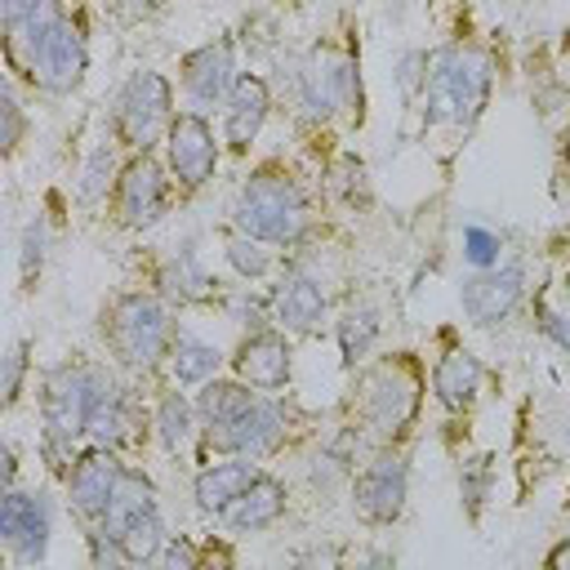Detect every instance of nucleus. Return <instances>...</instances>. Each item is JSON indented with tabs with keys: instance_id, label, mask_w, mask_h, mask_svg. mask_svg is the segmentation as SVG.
<instances>
[{
	"instance_id": "obj_2",
	"label": "nucleus",
	"mask_w": 570,
	"mask_h": 570,
	"mask_svg": "<svg viewBox=\"0 0 570 570\" xmlns=\"http://www.w3.org/2000/svg\"><path fill=\"white\" fill-rule=\"evenodd\" d=\"M490 94V58L468 45H450L428 58V120L432 125H472Z\"/></svg>"
},
{
	"instance_id": "obj_33",
	"label": "nucleus",
	"mask_w": 570,
	"mask_h": 570,
	"mask_svg": "<svg viewBox=\"0 0 570 570\" xmlns=\"http://www.w3.org/2000/svg\"><path fill=\"white\" fill-rule=\"evenodd\" d=\"M499 249H503V240L490 232V227H463V258L472 263V267H494L499 263Z\"/></svg>"
},
{
	"instance_id": "obj_14",
	"label": "nucleus",
	"mask_w": 570,
	"mask_h": 570,
	"mask_svg": "<svg viewBox=\"0 0 570 570\" xmlns=\"http://www.w3.org/2000/svg\"><path fill=\"white\" fill-rule=\"evenodd\" d=\"M298 94H303V107L316 111V116H334V111H347L361 102V80H356V67L352 58L343 53H312L303 76H298Z\"/></svg>"
},
{
	"instance_id": "obj_4",
	"label": "nucleus",
	"mask_w": 570,
	"mask_h": 570,
	"mask_svg": "<svg viewBox=\"0 0 570 570\" xmlns=\"http://www.w3.org/2000/svg\"><path fill=\"white\" fill-rule=\"evenodd\" d=\"M102 338L116 352L120 365L129 370H156L160 356H169L178 330L169 321V312L160 307V298L151 294H120L107 316H102Z\"/></svg>"
},
{
	"instance_id": "obj_38",
	"label": "nucleus",
	"mask_w": 570,
	"mask_h": 570,
	"mask_svg": "<svg viewBox=\"0 0 570 570\" xmlns=\"http://www.w3.org/2000/svg\"><path fill=\"white\" fill-rule=\"evenodd\" d=\"M4 147L13 151L18 147V138H22V107H18V98H13V89H4Z\"/></svg>"
},
{
	"instance_id": "obj_1",
	"label": "nucleus",
	"mask_w": 570,
	"mask_h": 570,
	"mask_svg": "<svg viewBox=\"0 0 570 570\" xmlns=\"http://www.w3.org/2000/svg\"><path fill=\"white\" fill-rule=\"evenodd\" d=\"M13 36V58L22 62V71L49 89V94H71L80 89L85 71H89V45L80 22H71L67 13L49 9L40 18H31L27 27L9 31Z\"/></svg>"
},
{
	"instance_id": "obj_44",
	"label": "nucleus",
	"mask_w": 570,
	"mask_h": 570,
	"mask_svg": "<svg viewBox=\"0 0 570 570\" xmlns=\"http://www.w3.org/2000/svg\"><path fill=\"white\" fill-rule=\"evenodd\" d=\"M566 294H570V272H566Z\"/></svg>"
},
{
	"instance_id": "obj_45",
	"label": "nucleus",
	"mask_w": 570,
	"mask_h": 570,
	"mask_svg": "<svg viewBox=\"0 0 570 570\" xmlns=\"http://www.w3.org/2000/svg\"><path fill=\"white\" fill-rule=\"evenodd\" d=\"M566 49H570V31H566Z\"/></svg>"
},
{
	"instance_id": "obj_6",
	"label": "nucleus",
	"mask_w": 570,
	"mask_h": 570,
	"mask_svg": "<svg viewBox=\"0 0 570 570\" xmlns=\"http://www.w3.org/2000/svg\"><path fill=\"white\" fill-rule=\"evenodd\" d=\"M419 370L410 361H383L361 379V423L374 441H392L419 410Z\"/></svg>"
},
{
	"instance_id": "obj_42",
	"label": "nucleus",
	"mask_w": 570,
	"mask_h": 570,
	"mask_svg": "<svg viewBox=\"0 0 570 570\" xmlns=\"http://www.w3.org/2000/svg\"><path fill=\"white\" fill-rule=\"evenodd\" d=\"M548 566H557V570H561V566H570V534L548 552Z\"/></svg>"
},
{
	"instance_id": "obj_25",
	"label": "nucleus",
	"mask_w": 570,
	"mask_h": 570,
	"mask_svg": "<svg viewBox=\"0 0 570 570\" xmlns=\"http://www.w3.org/2000/svg\"><path fill=\"white\" fill-rule=\"evenodd\" d=\"M160 285H165V294L178 298V303H205V298L214 294V281H209L205 263H200L191 249H178V254L160 267Z\"/></svg>"
},
{
	"instance_id": "obj_41",
	"label": "nucleus",
	"mask_w": 570,
	"mask_h": 570,
	"mask_svg": "<svg viewBox=\"0 0 570 570\" xmlns=\"http://www.w3.org/2000/svg\"><path fill=\"white\" fill-rule=\"evenodd\" d=\"M125 18H142V13H151V9H160V0H111Z\"/></svg>"
},
{
	"instance_id": "obj_13",
	"label": "nucleus",
	"mask_w": 570,
	"mask_h": 570,
	"mask_svg": "<svg viewBox=\"0 0 570 570\" xmlns=\"http://www.w3.org/2000/svg\"><path fill=\"white\" fill-rule=\"evenodd\" d=\"M165 151H169V174L178 178L183 191L205 187L214 178V169H218V142H214V134H209L200 111L174 116V125L165 134Z\"/></svg>"
},
{
	"instance_id": "obj_12",
	"label": "nucleus",
	"mask_w": 570,
	"mask_h": 570,
	"mask_svg": "<svg viewBox=\"0 0 570 570\" xmlns=\"http://www.w3.org/2000/svg\"><path fill=\"white\" fill-rule=\"evenodd\" d=\"M410 494V468L401 454H379L374 463H365L352 481V508L361 521L370 525H387L401 517Z\"/></svg>"
},
{
	"instance_id": "obj_27",
	"label": "nucleus",
	"mask_w": 570,
	"mask_h": 570,
	"mask_svg": "<svg viewBox=\"0 0 570 570\" xmlns=\"http://www.w3.org/2000/svg\"><path fill=\"white\" fill-rule=\"evenodd\" d=\"M191 432H196V405L183 396V392H165L156 401V436L169 454L187 450L191 445Z\"/></svg>"
},
{
	"instance_id": "obj_8",
	"label": "nucleus",
	"mask_w": 570,
	"mask_h": 570,
	"mask_svg": "<svg viewBox=\"0 0 570 570\" xmlns=\"http://www.w3.org/2000/svg\"><path fill=\"white\" fill-rule=\"evenodd\" d=\"M285 428H289L285 410H281L276 401H267V396H254V401H249L232 423H223V428H205V445H209V450H218V454L263 459V454L281 450Z\"/></svg>"
},
{
	"instance_id": "obj_18",
	"label": "nucleus",
	"mask_w": 570,
	"mask_h": 570,
	"mask_svg": "<svg viewBox=\"0 0 570 570\" xmlns=\"http://www.w3.org/2000/svg\"><path fill=\"white\" fill-rule=\"evenodd\" d=\"M232 365H236V374H240L249 387H263V392H276V387L289 383V347H285V338L272 334V330L249 334V338L236 347Z\"/></svg>"
},
{
	"instance_id": "obj_34",
	"label": "nucleus",
	"mask_w": 570,
	"mask_h": 570,
	"mask_svg": "<svg viewBox=\"0 0 570 570\" xmlns=\"http://www.w3.org/2000/svg\"><path fill=\"white\" fill-rule=\"evenodd\" d=\"M45 218L36 214L31 223H27V232H22V281H31V272H40V263H45Z\"/></svg>"
},
{
	"instance_id": "obj_17",
	"label": "nucleus",
	"mask_w": 570,
	"mask_h": 570,
	"mask_svg": "<svg viewBox=\"0 0 570 570\" xmlns=\"http://www.w3.org/2000/svg\"><path fill=\"white\" fill-rule=\"evenodd\" d=\"M267 303H272V321L285 325L289 334H312L325 321V294L307 272H285Z\"/></svg>"
},
{
	"instance_id": "obj_31",
	"label": "nucleus",
	"mask_w": 570,
	"mask_h": 570,
	"mask_svg": "<svg viewBox=\"0 0 570 570\" xmlns=\"http://www.w3.org/2000/svg\"><path fill=\"white\" fill-rule=\"evenodd\" d=\"M267 240H258V236H245V232H236V236H227V263L236 267V276H245V281H258L267 267H272V258H267V249H263Z\"/></svg>"
},
{
	"instance_id": "obj_21",
	"label": "nucleus",
	"mask_w": 570,
	"mask_h": 570,
	"mask_svg": "<svg viewBox=\"0 0 570 570\" xmlns=\"http://www.w3.org/2000/svg\"><path fill=\"white\" fill-rule=\"evenodd\" d=\"M258 476V468L254 463H245V454H236V459H223V463H209V468H200L196 472V503L205 508V512H214V517H223L245 490H249V481Z\"/></svg>"
},
{
	"instance_id": "obj_36",
	"label": "nucleus",
	"mask_w": 570,
	"mask_h": 570,
	"mask_svg": "<svg viewBox=\"0 0 570 570\" xmlns=\"http://www.w3.org/2000/svg\"><path fill=\"white\" fill-rule=\"evenodd\" d=\"M22 370H27V343H13V347H9V356H4V401H9V405L18 401Z\"/></svg>"
},
{
	"instance_id": "obj_19",
	"label": "nucleus",
	"mask_w": 570,
	"mask_h": 570,
	"mask_svg": "<svg viewBox=\"0 0 570 570\" xmlns=\"http://www.w3.org/2000/svg\"><path fill=\"white\" fill-rule=\"evenodd\" d=\"M267 107H272V98H267V85H263L258 76L236 80L232 94H227V107H223V138H227L236 151H245V147L258 138V129H263V120H267Z\"/></svg>"
},
{
	"instance_id": "obj_26",
	"label": "nucleus",
	"mask_w": 570,
	"mask_h": 570,
	"mask_svg": "<svg viewBox=\"0 0 570 570\" xmlns=\"http://www.w3.org/2000/svg\"><path fill=\"white\" fill-rule=\"evenodd\" d=\"M249 401H254V392H245V383L209 379V383L200 387V396H196V414H200L205 428H223V423H232Z\"/></svg>"
},
{
	"instance_id": "obj_9",
	"label": "nucleus",
	"mask_w": 570,
	"mask_h": 570,
	"mask_svg": "<svg viewBox=\"0 0 570 570\" xmlns=\"http://www.w3.org/2000/svg\"><path fill=\"white\" fill-rule=\"evenodd\" d=\"M49 534H53V508L45 494H22V490H4L0 503V539L9 548V557L18 566H36L49 552Z\"/></svg>"
},
{
	"instance_id": "obj_30",
	"label": "nucleus",
	"mask_w": 570,
	"mask_h": 570,
	"mask_svg": "<svg viewBox=\"0 0 570 570\" xmlns=\"http://www.w3.org/2000/svg\"><path fill=\"white\" fill-rule=\"evenodd\" d=\"M116 543H120L125 561H156L160 548H165V521H160V512H147L142 521H134L129 530H120Z\"/></svg>"
},
{
	"instance_id": "obj_37",
	"label": "nucleus",
	"mask_w": 570,
	"mask_h": 570,
	"mask_svg": "<svg viewBox=\"0 0 570 570\" xmlns=\"http://www.w3.org/2000/svg\"><path fill=\"white\" fill-rule=\"evenodd\" d=\"M227 312H232L240 325H263V316L272 312V303H258V298H249V294H232V298H227Z\"/></svg>"
},
{
	"instance_id": "obj_23",
	"label": "nucleus",
	"mask_w": 570,
	"mask_h": 570,
	"mask_svg": "<svg viewBox=\"0 0 570 570\" xmlns=\"http://www.w3.org/2000/svg\"><path fill=\"white\" fill-rule=\"evenodd\" d=\"M147 512H156V490H151V481H147L142 472H125L120 485H116V494H111V503H107V512H102V521H98V530H107V534L116 539L120 530H129V525L142 521Z\"/></svg>"
},
{
	"instance_id": "obj_16",
	"label": "nucleus",
	"mask_w": 570,
	"mask_h": 570,
	"mask_svg": "<svg viewBox=\"0 0 570 570\" xmlns=\"http://www.w3.org/2000/svg\"><path fill=\"white\" fill-rule=\"evenodd\" d=\"M232 71H236V62H232V45L227 40H214V45L191 49L183 58V89H187L191 107L196 111H209V107L227 102V94L236 85Z\"/></svg>"
},
{
	"instance_id": "obj_40",
	"label": "nucleus",
	"mask_w": 570,
	"mask_h": 570,
	"mask_svg": "<svg viewBox=\"0 0 570 570\" xmlns=\"http://www.w3.org/2000/svg\"><path fill=\"white\" fill-rule=\"evenodd\" d=\"M459 490L468 494V503H472V508L485 499V459H476V476H468V472L459 476Z\"/></svg>"
},
{
	"instance_id": "obj_15",
	"label": "nucleus",
	"mask_w": 570,
	"mask_h": 570,
	"mask_svg": "<svg viewBox=\"0 0 570 570\" xmlns=\"http://www.w3.org/2000/svg\"><path fill=\"white\" fill-rule=\"evenodd\" d=\"M120 476H125V468L116 463L111 445H94L89 454H80V459L71 463V472H67L71 512H76L80 521H102V512H107V503H111Z\"/></svg>"
},
{
	"instance_id": "obj_39",
	"label": "nucleus",
	"mask_w": 570,
	"mask_h": 570,
	"mask_svg": "<svg viewBox=\"0 0 570 570\" xmlns=\"http://www.w3.org/2000/svg\"><path fill=\"white\" fill-rule=\"evenodd\" d=\"M196 557H200V552H196L187 539H169V543L160 548V561H165V566H196Z\"/></svg>"
},
{
	"instance_id": "obj_10",
	"label": "nucleus",
	"mask_w": 570,
	"mask_h": 570,
	"mask_svg": "<svg viewBox=\"0 0 570 570\" xmlns=\"http://www.w3.org/2000/svg\"><path fill=\"white\" fill-rule=\"evenodd\" d=\"M165 209H169V178L147 151H138L116 178V218L142 232V227H156Z\"/></svg>"
},
{
	"instance_id": "obj_20",
	"label": "nucleus",
	"mask_w": 570,
	"mask_h": 570,
	"mask_svg": "<svg viewBox=\"0 0 570 570\" xmlns=\"http://www.w3.org/2000/svg\"><path fill=\"white\" fill-rule=\"evenodd\" d=\"M281 512H285V485L258 472V476L249 481V490H245V494L223 512V525H227V530H236V534H254V530L276 525V521H281Z\"/></svg>"
},
{
	"instance_id": "obj_24",
	"label": "nucleus",
	"mask_w": 570,
	"mask_h": 570,
	"mask_svg": "<svg viewBox=\"0 0 570 570\" xmlns=\"http://www.w3.org/2000/svg\"><path fill=\"white\" fill-rule=\"evenodd\" d=\"M134 428V414H129V401H125V387H116L111 379L98 387V401H94V414H89V441L94 445H120Z\"/></svg>"
},
{
	"instance_id": "obj_11",
	"label": "nucleus",
	"mask_w": 570,
	"mask_h": 570,
	"mask_svg": "<svg viewBox=\"0 0 570 570\" xmlns=\"http://www.w3.org/2000/svg\"><path fill=\"white\" fill-rule=\"evenodd\" d=\"M525 298V267L521 263H503V267H476V276L463 281L459 303L468 312L472 325L490 330L499 321H508Z\"/></svg>"
},
{
	"instance_id": "obj_3",
	"label": "nucleus",
	"mask_w": 570,
	"mask_h": 570,
	"mask_svg": "<svg viewBox=\"0 0 570 570\" xmlns=\"http://www.w3.org/2000/svg\"><path fill=\"white\" fill-rule=\"evenodd\" d=\"M232 218L245 236H258L267 245H289L307 227V196L289 174L263 169V174L245 178V187L236 191Z\"/></svg>"
},
{
	"instance_id": "obj_5",
	"label": "nucleus",
	"mask_w": 570,
	"mask_h": 570,
	"mask_svg": "<svg viewBox=\"0 0 570 570\" xmlns=\"http://www.w3.org/2000/svg\"><path fill=\"white\" fill-rule=\"evenodd\" d=\"M102 383H107V374L94 365H62L45 379L40 419H45V454L53 463H67L76 436L89 432V414H94Z\"/></svg>"
},
{
	"instance_id": "obj_43",
	"label": "nucleus",
	"mask_w": 570,
	"mask_h": 570,
	"mask_svg": "<svg viewBox=\"0 0 570 570\" xmlns=\"http://www.w3.org/2000/svg\"><path fill=\"white\" fill-rule=\"evenodd\" d=\"M561 151H566V165H570V125H566V134H561Z\"/></svg>"
},
{
	"instance_id": "obj_32",
	"label": "nucleus",
	"mask_w": 570,
	"mask_h": 570,
	"mask_svg": "<svg viewBox=\"0 0 570 570\" xmlns=\"http://www.w3.org/2000/svg\"><path fill=\"white\" fill-rule=\"evenodd\" d=\"M107 183H111V147L102 142V147L89 151V160H85V169H80V200H85V205L102 200V196H107Z\"/></svg>"
},
{
	"instance_id": "obj_28",
	"label": "nucleus",
	"mask_w": 570,
	"mask_h": 570,
	"mask_svg": "<svg viewBox=\"0 0 570 570\" xmlns=\"http://www.w3.org/2000/svg\"><path fill=\"white\" fill-rule=\"evenodd\" d=\"M218 347L196 338V334H178L169 347V365L178 383H209V374H218Z\"/></svg>"
},
{
	"instance_id": "obj_29",
	"label": "nucleus",
	"mask_w": 570,
	"mask_h": 570,
	"mask_svg": "<svg viewBox=\"0 0 570 570\" xmlns=\"http://www.w3.org/2000/svg\"><path fill=\"white\" fill-rule=\"evenodd\" d=\"M374 338H379V312H374L370 303H352V307L338 316V347H343V361H347V365L365 361L370 347H374Z\"/></svg>"
},
{
	"instance_id": "obj_7",
	"label": "nucleus",
	"mask_w": 570,
	"mask_h": 570,
	"mask_svg": "<svg viewBox=\"0 0 570 570\" xmlns=\"http://www.w3.org/2000/svg\"><path fill=\"white\" fill-rule=\"evenodd\" d=\"M174 125V89L160 71H134L120 94H116V111H111V129L125 147L147 151L160 134H169Z\"/></svg>"
},
{
	"instance_id": "obj_22",
	"label": "nucleus",
	"mask_w": 570,
	"mask_h": 570,
	"mask_svg": "<svg viewBox=\"0 0 570 570\" xmlns=\"http://www.w3.org/2000/svg\"><path fill=\"white\" fill-rule=\"evenodd\" d=\"M432 392L445 410H468L481 392V361L472 352H459V347L445 352L432 370Z\"/></svg>"
},
{
	"instance_id": "obj_35",
	"label": "nucleus",
	"mask_w": 570,
	"mask_h": 570,
	"mask_svg": "<svg viewBox=\"0 0 570 570\" xmlns=\"http://www.w3.org/2000/svg\"><path fill=\"white\" fill-rule=\"evenodd\" d=\"M49 9H53V0H0V13H4V27H9V31L27 27L31 18H40V13H49Z\"/></svg>"
}]
</instances>
